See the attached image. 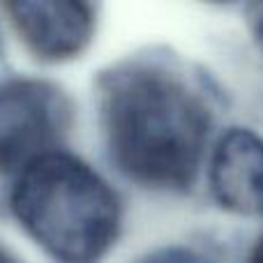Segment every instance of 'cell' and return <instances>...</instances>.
<instances>
[{
  "mask_svg": "<svg viewBox=\"0 0 263 263\" xmlns=\"http://www.w3.org/2000/svg\"><path fill=\"white\" fill-rule=\"evenodd\" d=\"M16 35L42 60L58 63L79 55L92 37L95 16L90 5L37 0L5 5Z\"/></svg>",
  "mask_w": 263,
  "mask_h": 263,
  "instance_id": "cell-4",
  "label": "cell"
},
{
  "mask_svg": "<svg viewBox=\"0 0 263 263\" xmlns=\"http://www.w3.org/2000/svg\"><path fill=\"white\" fill-rule=\"evenodd\" d=\"M247 23H250V30L254 35V42L263 51V3L247 7Z\"/></svg>",
  "mask_w": 263,
  "mask_h": 263,
  "instance_id": "cell-6",
  "label": "cell"
},
{
  "mask_svg": "<svg viewBox=\"0 0 263 263\" xmlns=\"http://www.w3.org/2000/svg\"><path fill=\"white\" fill-rule=\"evenodd\" d=\"M0 263H14L12 259H9L7 254H3V252H0Z\"/></svg>",
  "mask_w": 263,
  "mask_h": 263,
  "instance_id": "cell-8",
  "label": "cell"
},
{
  "mask_svg": "<svg viewBox=\"0 0 263 263\" xmlns=\"http://www.w3.org/2000/svg\"><path fill=\"white\" fill-rule=\"evenodd\" d=\"M210 190L227 210L263 217V139L233 127L219 139L210 159Z\"/></svg>",
  "mask_w": 263,
  "mask_h": 263,
  "instance_id": "cell-5",
  "label": "cell"
},
{
  "mask_svg": "<svg viewBox=\"0 0 263 263\" xmlns=\"http://www.w3.org/2000/svg\"><path fill=\"white\" fill-rule=\"evenodd\" d=\"M12 210L23 231L58 263H97L120 229L118 196L109 182L60 150L18 173Z\"/></svg>",
  "mask_w": 263,
  "mask_h": 263,
  "instance_id": "cell-2",
  "label": "cell"
},
{
  "mask_svg": "<svg viewBox=\"0 0 263 263\" xmlns=\"http://www.w3.org/2000/svg\"><path fill=\"white\" fill-rule=\"evenodd\" d=\"M250 263H263V238L259 240V245L254 247V252H252Z\"/></svg>",
  "mask_w": 263,
  "mask_h": 263,
  "instance_id": "cell-7",
  "label": "cell"
},
{
  "mask_svg": "<svg viewBox=\"0 0 263 263\" xmlns=\"http://www.w3.org/2000/svg\"><path fill=\"white\" fill-rule=\"evenodd\" d=\"M67 116V102L51 83L37 79L0 83V171L21 173L53 153Z\"/></svg>",
  "mask_w": 263,
  "mask_h": 263,
  "instance_id": "cell-3",
  "label": "cell"
},
{
  "mask_svg": "<svg viewBox=\"0 0 263 263\" xmlns=\"http://www.w3.org/2000/svg\"><path fill=\"white\" fill-rule=\"evenodd\" d=\"M111 159L127 178L153 190H182L194 180L210 116L194 90L162 69L116 74L102 97Z\"/></svg>",
  "mask_w": 263,
  "mask_h": 263,
  "instance_id": "cell-1",
  "label": "cell"
}]
</instances>
